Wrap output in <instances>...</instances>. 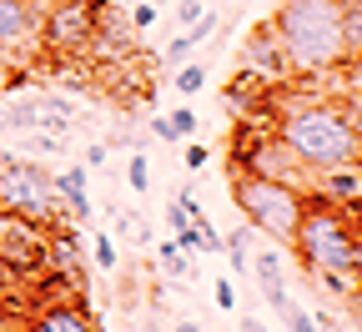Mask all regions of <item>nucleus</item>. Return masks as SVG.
<instances>
[{
	"mask_svg": "<svg viewBox=\"0 0 362 332\" xmlns=\"http://www.w3.org/2000/svg\"><path fill=\"white\" fill-rule=\"evenodd\" d=\"M242 76H252V81H292V66H287V56H282V40H277V30H272V21H257L252 25V35L242 40Z\"/></svg>",
	"mask_w": 362,
	"mask_h": 332,
	"instance_id": "nucleus-10",
	"label": "nucleus"
},
{
	"mask_svg": "<svg viewBox=\"0 0 362 332\" xmlns=\"http://www.w3.org/2000/svg\"><path fill=\"white\" fill-rule=\"evenodd\" d=\"M237 171H252V176H267V181H287V186H302L307 192V171L297 166V156L282 147L277 131H237Z\"/></svg>",
	"mask_w": 362,
	"mask_h": 332,
	"instance_id": "nucleus-8",
	"label": "nucleus"
},
{
	"mask_svg": "<svg viewBox=\"0 0 362 332\" xmlns=\"http://www.w3.org/2000/svg\"><path fill=\"white\" fill-rule=\"evenodd\" d=\"M342 6V35H347V51L362 56V0H337Z\"/></svg>",
	"mask_w": 362,
	"mask_h": 332,
	"instance_id": "nucleus-15",
	"label": "nucleus"
},
{
	"mask_svg": "<svg viewBox=\"0 0 362 332\" xmlns=\"http://www.w3.org/2000/svg\"><path fill=\"white\" fill-rule=\"evenodd\" d=\"M171 332H197V327H192V322H181V327H171Z\"/></svg>",
	"mask_w": 362,
	"mask_h": 332,
	"instance_id": "nucleus-31",
	"label": "nucleus"
},
{
	"mask_svg": "<svg viewBox=\"0 0 362 332\" xmlns=\"http://www.w3.org/2000/svg\"><path fill=\"white\" fill-rule=\"evenodd\" d=\"M282 322H287V332H317V312H307V307H287Z\"/></svg>",
	"mask_w": 362,
	"mask_h": 332,
	"instance_id": "nucleus-19",
	"label": "nucleus"
},
{
	"mask_svg": "<svg viewBox=\"0 0 362 332\" xmlns=\"http://www.w3.org/2000/svg\"><path fill=\"white\" fill-rule=\"evenodd\" d=\"M211 30H216V16H211V11H206L202 21H192V25H181V35L166 45V61H171V66H181V61L197 51V45H206V35H211Z\"/></svg>",
	"mask_w": 362,
	"mask_h": 332,
	"instance_id": "nucleus-13",
	"label": "nucleus"
},
{
	"mask_svg": "<svg viewBox=\"0 0 362 332\" xmlns=\"http://www.w3.org/2000/svg\"><path fill=\"white\" fill-rule=\"evenodd\" d=\"M0 212H16V217L45 222V227L66 222L56 176H45L40 161H21V156H11V151L0 156Z\"/></svg>",
	"mask_w": 362,
	"mask_h": 332,
	"instance_id": "nucleus-5",
	"label": "nucleus"
},
{
	"mask_svg": "<svg viewBox=\"0 0 362 332\" xmlns=\"http://www.w3.org/2000/svg\"><path fill=\"white\" fill-rule=\"evenodd\" d=\"M40 0H0V51L16 61H30L40 51Z\"/></svg>",
	"mask_w": 362,
	"mask_h": 332,
	"instance_id": "nucleus-9",
	"label": "nucleus"
},
{
	"mask_svg": "<svg viewBox=\"0 0 362 332\" xmlns=\"http://www.w3.org/2000/svg\"><path fill=\"white\" fill-rule=\"evenodd\" d=\"M252 277H257V287H262V297L277 307V312H287L292 307V297H287V282H282V247H262L257 257H252V267H247Z\"/></svg>",
	"mask_w": 362,
	"mask_h": 332,
	"instance_id": "nucleus-12",
	"label": "nucleus"
},
{
	"mask_svg": "<svg viewBox=\"0 0 362 332\" xmlns=\"http://www.w3.org/2000/svg\"><path fill=\"white\" fill-rule=\"evenodd\" d=\"M352 277H357V287H362V227H357V247H352Z\"/></svg>",
	"mask_w": 362,
	"mask_h": 332,
	"instance_id": "nucleus-27",
	"label": "nucleus"
},
{
	"mask_svg": "<svg viewBox=\"0 0 362 332\" xmlns=\"http://www.w3.org/2000/svg\"><path fill=\"white\" fill-rule=\"evenodd\" d=\"M126 181H131V192H146V186H151V166H146V156H131V161H126Z\"/></svg>",
	"mask_w": 362,
	"mask_h": 332,
	"instance_id": "nucleus-18",
	"label": "nucleus"
},
{
	"mask_svg": "<svg viewBox=\"0 0 362 332\" xmlns=\"http://www.w3.org/2000/svg\"><path fill=\"white\" fill-rule=\"evenodd\" d=\"M151 136H156V141H181V136L171 131V121H166V116H151Z\"/></svg>",
	"mask_w": 362,
	"mask_h": 332,
	"instance_id": "nucleus-26",
	"label": "nucleus"
},
{
	"mask_svg": "<svg viewBox=\"0 0 362 332\" xmlns=\"http://www.w3.org/2000/svg\"><path fill=\"white\" fill-rule=\"evenodd\" d=\"M166 121H171V131H176V136H187V141H192V136H197V126H202V116H197L192 106H176Z\"/></svg>",
	"mask_w": 362,
	"mask_h": 332,
	"instance_id": "nucleus-17",
	"label": "nucleus"
},
{
	"mask_svg": "<svg viewBox=\"0 0 362 332\" xmlns=\"http://www.w3.org/2000/svg\"><path fill=\"white\" fill-rule=\"evenodd\" d=\"M211 297H216V307H221V312H232V307H237V287H232L226 277H221L216 287H211Z\"/></svg>",
	"mask_w": 362,
	"mask_h": 332,
	"instance_id": "nucleus-20",
	"label": "nucleus"
},
{
	"mask_svg": "<svg viewBox=\"0 0 362 332\" xmlns=\"http://www.w3.org/2000/svg\"><path fill=\"white\" fill-rule=\"evenodd\" d=\"M126 16H131L136 30H151L156 25V6H151V0H146V6H136V11H126Z\"/></svg>",
	"mask_w": 362,
	"mask_h": 332,
	"instance_id": "nucleus-21",
	"label": "nucleus"
},
{
	"mask_svg": "<svg viewBox=\"0 0 362 332\" xmlns=\"http://www.w3.org/2000/svg\"><path fill=\"white\" fill-rule=\"evenodd\" d=\"M96 262H101L106 272L116 267V242H111V236H96Z\"/></svg>",
	"mask_w": 362,
	"mask_h": 332,
	"instance_id": "nucleus-24",
	"label": "nucleus"
},
{
	"mask_svg": "<svg viewBox=\"0 0 362 332\" xmlns=\"http://www.w3.org/2000/svg\"><path fill=\"white\" fill-rule=\"evenodd\" d=\"M272 30L282 40L292 76H327L352 61L337 0H282L277 16H272Z\"/></svg>",
	"mask_w": 362,
	"mask_h": 332,
	"instance_id": "nucleus-2",
	"label": "nucleus"
},
{
	"mask_svg": "<svg viewBox=\"0 0 362 332\" xmlns=\"http://www.w3.org/2000/svg\"><path fill=\"white\" fill-rule=\"evenodd\" d=\"M96 6H106V0H96Z\"/></svg>",
	"mask_w": 362,
	"mask_h": 332,
	"instance_id": "nucleus-34",
	"label": "nucleus"
},
{
	"mask_svg": "<svg viewBox=\"0 0 362 332\" xmlns=\"http://www.w3.org/2000/svg\"><path fill=\"white\" fill-rule=\"evenodd\" d=\"M21 332H101V327H96V317H90L81 302L56 297V302H40Z\"/></svg>",
	"mask_w": 362,
	"mask_h": 332,
	"instance_id": "nucleus-11",
	"label": "nucleus"
},
{
	"mask_svg": "<svg viewBox=\"0 0 362 332\" xmlns=\"http://www.w3.org/2000/svg\"><path fill=\"white\" fill-rule=\"evenodd\" d=\"M45 242H51V227L0 212V272L11 282H25L35 272H45Z\"/></svg>",
	"mask_w": 362,
	"mask_h": 332,
	"instance_id": "nucleus-7",
	"label": "nucleus"
},
{
	"mask_svg": "<svg viewBox=\"0 0 362 332\" xmlns=\"http://www.w3.org/2000/svg\"><path fill=\"white\" fill-rule=\"evenodd\" d=\"M11 71H16V66H11V56L0 51V96H6V81H11Z\"/></svg>",
	"mask_w": 362,
	"mask_h": 332,
	"instance_id": "nucleus-28",
	"label": "nucleus"
},
{
	"mask_svg": "<svg viewBox=\"0 0 362 332\" xmlns=\"http://www.w3.org/2000/svg\"><path fill=\"white\" fill-rule=\"evenodd\" d=\"M0 136H11V106H0Z\"/></svg>",
	"mask_w": 362,
	"mask_h": 332,
	"instance_id": "nucleus-30",
	"label": "nucleus"
},
{
	"mask_svg": "<svg viewBox=\"0 0 362 332\" xmlns=\"http://www.w3.org/2000/svg\"><path fill=\"white\" fill-rule=\"evenodd\" d=\"M0 156H6V147H0Z\"/></svg>",
	"mask_w": 362,
	"mask_h": 332,
	"instance_id": "nucleus-33",
	"label": "nucleus"
},
{
	"mask_svg": "<svg viewBox=\"0 0 362 332\" xmlns=\"http://www.w3.org/2000/svg\"><path fill=\"white\" fill-rule=\"evenodd\" d=\"M106 151H111L106 141H90V147H86V161H81V166H86V171H96V166H106Z\"/></svg>",
	"mask_w": 362,
	"mask_h": 332,
	"instance_id": "nucleus-23",
	"label": "nucleus"
},
{
	"mask_svg": "<svg viewBox=\"0 0 362 332\" xmlns=\"http://www.w3.org/2000/svg\"><path fill=\"white\" fill-rule=\"evenodd\" d=\"M272 131L282 136V147L297 156L307 176L332 166H362V126L332 101L287 96L282 106H272Z\"/></svg>",
	"mask_w": 362,
	"mask_h": 332,
	"instance_id": "nucleus-1",
	"label": "nucleus"
},
{
	"mask_svg": "<svg viewBox=\"0 0 362 332\" xmlns=\"http://www.w3.org/2000/svg\"><path fill=\"white\" fill-rule=\"evenodd\" d=\"M206 161H211V151L202 147V141H187V171H202Z\"/></svg>",
	"mask_w": 362,
	"mask_h": 332,
	"instance_id": "nucleus-22",
	"label": "nucleus"
},
{
	"mask_svg": "<svg viewBox=\"0 0 362 332\" xmlns=\"http://www.w3.org/2000/svg\"><path fill=\"white\" fill-rule=\"evenodd\" d=\"M352 247H357V222L342 212V202L307 192V207L287 252H297V262L312 277H352Z\"/></svg>",
	"mask_w": 362,
	"mask_h": 332,
	"instance_id": "nucleus-3",
	"label": "nucleus"
},
{
	"mask_svg": "<svg viewBox=\"0 0 362 332\" xmlns=\"http://www.w3.org/2000/svg\"><path fill=\"white\" fill-rule=\"evenodd\" d=\"M96 40V0H51L40 16V51L56 61H76Z\"/></svg>",
	"mask_w": 362,
	"mask_h": 332,
	"instance_id": "nucleus-6",
	"label": "nucleus"
},
{
	"mask_svg": "<svg viewBox=\"0 0 362 332\" xmlns=\"http://www.w3.org/2000/svg\"><path fill=\"white\" fill-rule=\"evenodd\" d=\"M232 197H237L242 217L262 231V242L282 247V252L292 247L297 222H302V207H307V192H302V186L267 181V176H252V171H232Z\"/></svg>",
	"mask_w": 362,
	"mask_h": 332,
	"instance_id": "nucleus-4",
	"label": "nucleus"
},
{
	"mask_svg": "<svg viewBox=\"0 0 362 332\" xmlns=\"http://www.w3.org/2000/svg\"><path fill=\"white\" fill-rule=\"evenodd\" d=\"M6 287H11V277H6V272H0V292H6Z\"/></svg>",
	"mask_w": 362,
	"mask_h": 332,
	"instance_id": "nucleus-32",
	"label": "nucleus"
},
{
	"mask_svg": "<svg viewBox=\"0 0 362 332\" xmlns=\"http://www.w3.org/2000/svg\"><path fill=\"white\" fill-rule=\"evenodd\" d=\"M156 257H161V267H166V277H197V252H181L176 242H171V236H166V242L156 247Z\"/></svg>",
	"mask_w": 362,
	"mask_h": 332,
	"instance_id": "nucleus-14",
	"label": "nucleus"
},
{
	"mask_svg": "<svg viewBox=\"0 0 362 332\" xmlns=\"http://www.w3.org/2000/svg\"><path fill=\"white\" fill-rule=\"evenodd\" d=\"M176 16H181V25H192V21L206 16V6H202V0H181V11H176Z\"/></svg>",
	"mask_w": 362,
	"mask_h": 332,
	"instance_id": "nucleus-25",
	"label": "nucleus"
},
{
	"mask_svg": "<svg viewBox=\"0 0 362 332\" xmlns=\"http://www.w3.org/2000/svg\"><path fill=\"white\" fill-rule=\"evenodd\" d=\"M242 332H267V322L262 317H242Z\"/></svg>",
	"mask_w": 362,
	"mask_h": 332,
	"instance_id": "nucleus-29",
	"label": "nucleus"
},
{
	"mask_svg": "<svg viewBox=\"0 0 362 332\" xmlns=\"http://www.w3.org/2000/svg\"><path fill=\"white\" fill-rule=\"evenodd\" d=\"M171 86L181 91V96H197V91L206 86V66H202V61H187V66L171 76Z\"/></svg>",
	"mask_w": 362,
	"mask_h": 332,
	"instance_id": "nucleus-16",
	"label": "nucleus"
}]
</instances>
